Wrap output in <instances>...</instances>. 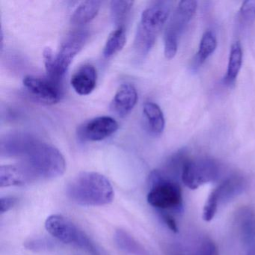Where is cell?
I'll return each instance as SVG.
<instances>
[{
	"mask_svg": "<svg viewBox=\"0 0 255 255\" xmlns=\"http://www.w3.org/2000/svg\"><path fill=\"white\" fill-rule=\"evenodd\" d=\"M26 185L61 177L66 169L65 158L54 146L38 140L17 164Z\"/></svg>",
	"mask_w": 255,
	"mask_h": 255,
	"instance_id": "cell-1",
	"label": "cell"
},
{
	"mask_svg": "<svg viewBox=\"0 0 255 255\" xmlns=\"http://www.w3.org/2000/svg\"><path fill=\"white\" fill-rule=\"evenodd\" d=\"M70 199L82 206H104L113 202L114 191L102 174L85 171L74 177L67 187Z\"/></svg>",
	"mask_w": 255,
	"mask_h": 255,
	"instance_id": "cell-2",
	"label": "cell"
},
{
	"mask_svg": "<svg viewBox=\"0 0 255 255\" xmlns=\"http://www.w3.org/2000/svg\"><path fill=\"white\" fill-rule=\"evenodd\" d=\"M170 9L169 2L159 1L143 11L133 44L134 51L138 56L143 57L148 54L169 17Z\"/></svg>",
	"mask_w": 255,
	"mask_h": 255,
	"instance_id": "cell-3",
	"label": "cell"
},
{
	"mask_svg": "<svg viewBox=\"0 0 255 255\" xmlns=\"http://www.w3.org/2000/svg\"><path fill=\"white\" fill-rule=\"evenodd\" d=\"M150 189L147 202L161 213L179 211L183 206V195L180 185L166 173L160 170L152 171L149 178Z\"/></svg>",
	"mask_w": 255,
	"mask_h": 255,
	"instance_id": "cell-4",
	"label": "cell"
},
{
	"mask_svg": "<svg viewBox=\"0 0 255 255\" xmlns=\"http://www.w3.org/2000/svg\"><path fill=\"white\" fill-rule=\"evenodd\" d=\"M45 228L53 237L62 243L76 246L89 255H102L86 233L61 215L49 216L46 220Z\"/></svg>",
	"mask_w": 255,
	"mask_h": 255,
	"instance_id": "cell-5",
	"label": "cell"
},
{
	"mask_svg": "<svg viewBox=\"0 0 255 255\" xmlns=\"http://www.w3.org/2000/svg\"><path fill=\"white\" fill-rule=\"evenodd\" d=\"M196 8V1L185 0L179 2L178 6L165 29L164 53L166 59H171L175 56L179 40L188 23L195 14Z\"/></svg>",
	"mask_w": 255,
	"mask_h": 255,
	"instance_id": "cell-6",
	"label": "cell"
},
{
	"mask_svg": "<svg viewBox=\"0 0 255 255\" xmlns=\"http://www.w3.org/2000/svg\"><path fill=\"white\" fill-rule=\"evenodd\" d=\"M219 174V167L210 158L186 159L181 171V179L186 187L196 189L213 181Z\"/></svg>",
	"mask_w": 255,
	"mask_h": 255,
	"instance_id": "cell-7",
	"label": "cell"
},
{
	"mask_svg": "<svg viewBox=\"0 0 255 255\" xmlns=\"http://www.w3.org/2000/svg\"><path fill=\"white\" fill-rule=\"evenodd\" d=\"M89 38V32L81 29L70 34L64 41L54 59L53 82L58 86H60L61 81L71 62L86 45Z\"/></svg>",
	"mask_w": 255,
	"mask_h": 255,
	"instance_id": "cell-8",
	"label": "cell"
},
{
	"mask_svg": "<svg viewBox=\"0 0 255 255\" xmlns=\"http://www.w3.org/2000/svg\"><path fill=\"white\" fill-rule=\"evenodd\" d=\"M25 89L34 98L47 104L59 102L62 97L60 86L49 79L39 78L34 76H26L23 80Z\"/></svg>",
	"mask_w": 255,
	"mask_h": 255,
	"instance_id": "cell-9",
	"label": "cell"
},
{
	"mask_svg": "<svg viewBox=\"0 0 255 255\" xmlns=\"http://www.w3.org/2000/svg\"><path fill=\"white\" fill-rule=\"evenodd\" d=\"M38 141L27 132H14L5 134L0 142V153L2 157H20L21 159Z\"/></svg>",
	"mask_w": 255,
	"mask_h": 255,
	"instance_id": "cell-10",
	"label": "cell"
},
{
	"mask_svg": "<svg viewBox=\"0 0 255 255\" xmlns=\"http://www.w3.org/2000/svg\"><path fill=\"white\" fill-rule=\"evenodd\" d=\"M119 129L118 122L110 116H101L86 122L80 128L79 134L84 140L98 141L108 138Z\"/></svg>",
	"mask_w": 255,
	"mask_h": 255,
	"instance_id": "cell-11",
	"label": "cell"
},
{
	"mask_svg": "<svg viewBox=\"0 0 255 255\" xmlns=\"http://www.w3.org/2000/svg\"><path fill=\"white\" fill-rule=\"evenodd\" d=\"M137 101L136 89L129 83H125L118 89L112 103V108L118 116L125 117L132 112Z\"/></svg>",
	"mask_w": 255,
	"mask_h": 255,
	"instance_id": "cell-12",
	"label": "cell"
},
{
	"mask_svg": "<svg viewBox=\"0 0 255 255\" xmlns=\"http://www.w3.org/2000/svg\"><path fill=\"white\" fill-rule=\"evenodd\" d=\"M71 83L73 89L78 95H89L96 86V69L91 65L80 67L73 75Z\"/></svg>",
	"mask_w": 255,
	"mask_h": 255,
	"instance_id": "cell-13",
	"label": "cell"
},
{
	"mask_svg": "<svg viewBox=\"0 0 255 255\" xmlns=\"http://www.w3.org/2000/svg\"><path fill=\"white\" fill-rule=\"evenodd\" d=\"M143 114L146 125L152 135H160L165 128V118L160 107L153 102H147L143 106Z\"/></svg>",
	"mask_w": 255,
	"mask_h": 255,
	"instance_id": "cell-14",
	"label": "cell"
},
{
	"mask_svg": "<svg viewBox=\"0 0 255 255\" xmlns=\"http://www.w3.org/2000/svg\"><path fill=\"white\" fill-rule=\"evenodd\" d=\"M101 5V1L98 0L81 2L71 16V23L75 26H82L89 23L98 15Z\"/></svg>",
	"mask_w": 255,
	"mask_h": 255,
	"instance_id": "cell-15",
	"label": "cell"
},
{
	"mask_svg": "<svg viewBox=\"0 0 255 255\" xmlns=\"http://www.w3.org/2000/svg\"><path fill=\"white\" fill-rule=\"evenodd\" d=\"M114 240L118 248L128 255H147L141 244L123 230H118L115 233Z\"/></svg>",
	"mask_w": 255,
	"mask_h": 255,
	"instance_id": "cell-16",
	"label": "cell"
},
{
	"mask_svg": "<svg viewBox=\"0 0 255 255\" xmlns=\"http://www.w3.org/2000/svg\"><path fill=\"white\" fill-rule=\"evenodd\" d=\"M243 64V50L240 41H236L231 46L228 61V71H227L225 81L228 84H232L235 82Z\"/></svg>",
	"mask_w": 255,
	"mask_h": 255,
	"instance_id": "cell-17",
	"label": "cell"
},
{
	"mask_svg": "<svg viewBox=\"0 0 255 255\" xmlns=\"http://www.w3.org/2000/svg\"><path fill=\"white\" fill-rule=\"evenodd\" d=\"M217 40L213 31H207L203 35L200 42L199 49L195 56V67L202 65L216 50Z\"/></svg>",
	"mask_w": 255,
	"mask_h": 255,
	"instance_id": "cell-18",
	"label": "cell"
},
{
	"mask_svg": "<svg viewBox=\"0 0 255 255\" xmlns=\"http://www.w3.org/2000/svg\"><path fill=\"white\" fill-rule=\"evenodd\" d=\"M126 44V32L125 27L116 28L113 31L107 42L104 49V56L106 58H110L120 52Z\"/></svg>",
	"mask_w": 255,
	"mask_h": 255,
	"instance_id": "cell-19",
	"label": "cell"
},
{
	"mask_svg": "<svg viewBox=\"0 0 255 255\" xmlns=\"http://www.w3.org/2000/svg\"><path fill=\"white\" fill-rule=\"evenodd\" d=\"M132 5V1H112L111 15L117 28L125 27L124 24L130 13Z\"/></svg>",
	"mask_w": 255,
	"mask_h": 255,
	"instance_id": "cell-20",
	"label": "cell"
},
{
	"mask_svg": "<svg viewBox=\"0 0 255 255\" xmlns=\"http://www.w3.org/2000/svg\"><path fill=\"white\" fill-rule=\"evenodd\" d=\"M219 201L216 190L209 195L203 210V219L205 222H210L216 216L219 207Z\"/></svg>",
	"mask_w": 255,
	"mask_h": 255,
	"instance_id": "cell-21",
	"label": "cell"
},
{
	"mask_svg": "<svg viewBox=\"0 0 255 255\" xmlns=\"http://www.w3.org/2000/svg\"><path fill=\"white\" fill-rule=\"evenodd\" d=\"M240 17L243 22L250 24L255 20V0H247L243 2L240 8Z\"/></svg>",
	"mask_w": 255,
	"mask_h": 255,
	"instance_id": "cell-22",
	"label": "cell"
},
{
	"mask_svg": "<svg viewBox=\"0 0 255 255\" xmlns=\"http://www.w3.org/2000/svg\"><path fill=\"white\" fill-rule=\"evenodd\" d=\"M25 246L29 250L34 251V252H44V251H48L53 249V246L52 242L47 240H29V242L25 244Z\"/></svg>",
	"mask_w": 255,
	"mask_h": 255,
	"instance_id": "cell-23",
	"label": "cell"
},
{
	"mask_svg": "<svg viewBox=\"0 0 255 255\" xmlns=\"http://www.w3.org/2000/svg\"><path fill=\"white\" fill-rule=\"evenodd\" d=\"M195 255H219V253L214 243L207 240L202 243Z\"/></svg>",
	"mask_w": 255,
	"mask_h": 255,
	"instance_id": "cell-24",
	"label": "cell"
},
{
	"mask_svg": "<svg viewBox=\"0 0 255 255\" xmlns=\"http://www.w3.org/2000/svg\"><path fill=\"white\" fill-rule=\"evenodd\" d=\"M17 198L14 197H3L1 198V214L6 213L17 204Z\"/></svg>",
	"mask_w": 255,
	"mask_h": 255,
	"instance_id": "cell-25",
	"label": "cell"
},
{
	"mask_svg": "<svg viewBox=\"0 0 255 255\" xmlns=\"http://www.w3.org/2000/svg\"><path fill=\"white\" fill-rule=\"evenodd\" d=\"M161 215H162L164 222L166 224L168 228L173 232H178V227H177V222H176L175 219L173 217L172 215L168 213H161Z\"/></svg>",
	"mask_w": 255,
	"mask_h": 255,
	"instance_id": "cell-26",
	"label": "cell"
}]
</instances>
